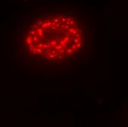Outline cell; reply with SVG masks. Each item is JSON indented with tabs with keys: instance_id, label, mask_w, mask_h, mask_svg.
I'll return each instance as SVG.
<instances>
[{
	"instance_id": "1",
	"label": "cell",
	"mask_w": 128,
	"mask_h": 127,
	"mask_svg": "<svg viewBox=\"0 0 128 127\" xmlns=\"http://www.w3.org/2000/svg\"><path fill=\"white\" fill-rule=\"evenodd\" d=\"M84 38L83 27L75 15L53 12L30 23L24 44L33 57L46 62H66L80 52Z\"/></svg>"
}]
</instances>
